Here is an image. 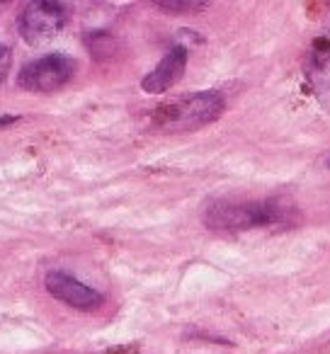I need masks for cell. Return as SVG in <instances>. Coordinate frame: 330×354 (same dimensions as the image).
<instances>
[{
  "label": "cell",
  "instance_id": "obj_1",
  "mask_svg": "<svg viewBox=\"0 0 330 354\" xmlns=\"http://www.w3.org/2000/svg\"><path fill=\"white\" fill-rule=\"evenodd\" d=\"M296 216V209L289 202L279 199H262V202H233L217 199L202 214V221L209 231L217 233H241L250 228L284 226Z\"/></svg>",
  "mask_w": 330,
  "mask_h": 354
},
{
  "label": "cell",
  "instance_id": "obj_2",
  "mask_svg": "<svg viewBox=\"0 0 330 354\" xmlns=\"http://www.w3.org/2000/svg\"><path fill=\"white\" fill-rule=\"evenodd\" d=\"M223 109H226L223 95L217 93V90H207V93L183 95L173 102L161 104L151 117L156 129H161V131L185 133L217 122L223 114Z\"/></svg>",
  "mask_w": 330,
  "mask_h": 354
},
{
  "label": "cell",
  "instance_id": "obj_3",
  "mask_svg": "<svg viewBox=\"0 0 330 354\" xmlns=\"http://www.w3.org/2000/svg\"><path fill=\"white\" fill-rule=\"evenodd\" d=\"M75 73V61L68 54H46L27 61L17 73V85L27 93H54Z\"/></svg>",
  "mask_w": 330,
  "mask_h": 354
},
{
  "label": "cell",
  "instance_id": "obj_4",
  "mask_svg": "<svg viewBox=\"0 0 330 354\" xmlns=\"http://www.w3.org/2000/svg\"><path fill=\"white\" fill-rule=\"evenodd\" d=\"M66 25V10L51 0H35L22 8L17 17V32L30 46L46 44Z\"/></svg>",
  "mask_w": 330,
  "mask_h": 354
},
{
  "label": "cell",
  "instance_id": "obj_5",
  "mask_svg": "<svg viewBox=\"0 0 330 354\" xmlns=\"http://www.w3.org/2000/svg\"><path fill=\"white\" fill-rule=\"evenodd\" d=\"M44 286L54 299H59L61 304L71 306L78 310H95L104 304V296L98 289L83 284L80 279H75L73 274L64 270H51L44 277Z\"/></svg>",
  "mask_w": 330,
  "mask_h": 354
},
{
  "label": "cell",
  "instance_id": "obj_6",
  "mask_svg": "<svg viewBox=\"0 0 330 354\" xmlns=\"http://www.w3.org/2000/svg\"><path fill=\"white\" fill-rule=\"evenodd\" d=\"M185 68H187V49L185 46H173L161 59V64L141 80V90L148 95H163L183 78Z\"/></svg>",
  "mask_w": 330,
  "mask_h": 354
},
{
  "label": "cell",
  "instance_id": "obj_7",
  "mask_svg": "<svg viewBox=\"0 0 330 354\" xmlns=\"http://www.w3.org/2000/svg\"><path fill=\"white\" fill-rule=\"evenodd\" d=\"M306 78L315 100L330 112V41L315 39L306 61Z\"/></svg>",
  "mask_w": 330,
  "mask_h": 354
},
{
  "label": "cell",
  "instance_id": "obj_8",
  "mask_svg": "<svg viewBox=\"0 0 330 354\" xmlns=\"http://www.w3.org/2000/svg\"><path fill=\"white\" fill-rule=\"evenodd\" d=\"M161 10L165 12H192V10H202V3H156Z\"/></svg>",
  "mask_w": 330,
  "mask_h": 354
},
{
  "label": "cell",
  "instance_id": "obj_9",
  "mask_svg": "<svg viewBox=\"0 0 330 354\" xmlns=\"http://www.w3.org/2000/svg\"><path fill=\"white\" fill-rule=\"evenodd\" d=\"M10 64H12V54L6 44H0V83L6 80L8 71H10Z\"/></svg>",
  "mask_w": 330,
  "mask_h": 354
},
{
  "label": "cell",
  "instance_id": "obj_10",
  "mask_svg": "<svg viewBox=\"0 0 330 354\" xmlns=\"http://www.w3.org/2000/svg\"><path fill=\"white\" fill-rule=\"evenodd\" d=\"M15 122H20L17 114H0V129L10 127V124H15Z\"/></svg>",
  "mask_w": 330,
  "mask_h": 354
},
{
  "label": "cell",
  "instance_id": "obj_11",
  "mask_svg": "<svg viewBox=\"0 0 330 354\" xmlns=\"http://www.w3.org/2000/svg\"><path fill=\"white\" fill-rule=\"evenodd\" d=\"M325 165H328V167H330V158H328V160H325Z\"/></svg>",
  "mask_w": 330,
  "mask_h": 354
}]
</instances>
